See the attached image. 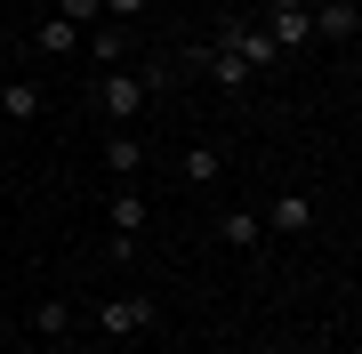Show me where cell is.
I'll return each mask as SVG.
<instances>
[{
    "label": "cell",
    "mask_w": 362,
    "mask_h": 354,
    "mask_svg": "<svg viewBox=\"0 0 362 354\" xmlns=\"http://www.w3.org/2000/svg\"><path fill=\"white\" fill-rule=\"evenodd\" d=\"M258 225H266L274 242H306L314 234V194H274L266 210H258Z\"/></svg>",
    "instance_id": "cell-3"
},
{
    "label": "cell",
    "mask_w": 362,
    "mask_h": 354,
    "mask_svg": "<svg viewBox=\"0 0 362 354\" xmlns=\"http://www.w3.org/2000/svg\"><path fill=\"white\" fill-rule=\"evenodd\" d=\"M33 330H40V338H73V306L65 298H40L33 306Z\"/></svg>",
    "instance_id": "cell-13"
},
{
    "label": "cell",
    "mask_w": 362,
    "mask_h": 354,
    "mask_svg": "<svg viewBox=\"0 0 362 354\" xmlns=\"http://www.w3.org/2000/svg\"><path fill=\"white\" fill-rule=\"evenodd\" d=\"M306 8H330V0H306Z\"/></svg>",
    "instance_id": "cell-18"
},
{
    "label": "cell",
    "mask_w": 362,
    "mask_h": 354,
    "mask_svg": "<svg viewBox=\"0 0 362 354\" xmlns=\"http://www.w3.org/2000/svg\"><path fill=\"white\" fill-rule=\"evenodd\" d=\"M314 16V40H354L362 33V8L354 0H330V8H306Z\"/></svg>",
    "instance_id": "cell-7"
},
{
    "label": "cell",
    "mask_w": 362,
    "mask_h": 354,
    "mask_svg": "<svg viewBox=\"0 0 362 354\" xmlns=\"http://www.w3.org/2000/svg\"><path fill=\"white\" fill-rule=\"evenodd\" d=\"M153 322H161V306L145 298V290H129V298H105V306H97V330H105V338H137V330H153Z\"/></svg>",
    "instance_id": "cell-2"
},
{
    "label": "cell",
    "mask_w": 362,
    "mask_h": 354,
    "mask_svg": "<svg viewBox=\"0 0 362 354\" xmlns=\"http://www.w3.org/2000/svg\"><path fill=\"white\" fill-rule=\"evenodd\" d=\"M218 242H226V249H258V242H266L258 210H226V218H218Z\"/></svg>",
    "instance_id": "cell-9"
},
{
    "label": "cell",
    "mask_w": 362,
    "mask_h": 354,
    "mask_svg": "<svg viewBox=\"0 0 362 354\" xmlns=\"http://www.w3.org/2000/svg\"><path fill=\"white\" fill-rule=\"evenodd\" d=\"M202 65H209V81H218V89H250V65H242V57H226L218 40H209V57H202Z\"/></svg>",
    "instance_id": "cell-12"
},
{
    "label": "cell",
    "mask_w": 362,
    "mask_h": 354,
    "mask_svg": "<svg viewBox=\"0 0 362 354\" xmlns=\"http://www.w3.org/2000/svg\"><path fill=\"white\" fill-rule=\"evenodd\" d=\"M105 225H113V242H105V249H113V258H137V234L153 225V210H145L137 185H113V201H105Z\"/></svg>",
    "instance_id": "cell-1"
},
{
    "label": "cell",
    "mask_w": 362,
    "mask_h": 354,
    "mask_svg": "<svg viewBox=\"0 0 362 354\" xmlns=\"http://www.w3.org/2000/svg\"><path fill=\"white\" fill-rule=\"evenodd\" d=\"M40 105H49V97H40V81H0V113H8V121H33Z\"/></svg>",
    "instance_id": "cell-10"
},
{
    "label": "cell",
    "mask_w": 362,
    "mask_h": 354,
    "mask_svg": "<svg viewBox=\"0 0 362 354\" xmlns=\"http://www.w3.org/2000/svg\"><path fill=\"white\" fill-rule=\"evenodd\" d=\"M89 57H97L105 73H121V57H129V33H121V25H97V33H89Z\"/></svg>",
    "instance_id": "cell-11"
},
{
    "label": "cell",
    "mask_w": 362,
    "mask_h": 354,
    "mask_svg": "<svg viewBox=\"0 0 362 354\" xmlns=\"http://www.w3.org/2000/svg\"><path fill=\"white\" fill-rule=\"evenodd\" d=\"M218 49H226V57H242L250 73L282 65V49H274V33H266V25H218Z\"/></svg>",
    "instance_id": "cell-5"
},
{
    "label": "cell",
    "mask_w": 362,
    "mask_h": 354,
    "mask_svg": "<svg viewBox=\"0 0 362 354\" xmlns=\"http://www.w3.org/2000/svg\"><path fill=\"white\" fill-rule=\"evenodd\" d=\"M145 105H153V89H145L137 73H105V89H97V113H105V121H121V129H129Z\"/></svg>",
    "instance_id": "cell-4"
},
{
    "label": "cell",
    "mask_w": 362,
    "mask_h": 354,
    "mask_svg": "<svg viewBox=\"0 0 362 354\" xmlns=\"http://www.w3.org/2000/svg\"><path fill=\"white\" fill-rule=\"evenodd\" d=\"M33 49H49V57H73V49H81V33L65 25V16H49V25L33 33Z\"/></svg>",
    "instance_id": "cell-14"
},
{
    "label": "cell",
    "mask_w": 362,
    "mask_h": 354,
    "mask_svg": "<svg viewBox=\"0 0 362 354\" xmlns=\"http://www.w3.org/2000/svg\"><path fill=\"white\" fill-rule=\"evenodd\" d=\"M105 16H113V25H129V16H145V0H105Z\"/></svg>",
    "instance_id": "cell-17"
},
{
    "label": "cell",
    "mask_w": 362,
    "mask_h": 354,
    "mask_svg": "<svg viewBox=\"0 0 362 354\" xmlns=\"http://www.w3.org/2000/svg\"><path fill=\"white\" fill-rule=\"evenodd\" d=\"M105 170H113V177H137L145 170V137L137 129H113V137H105Z\"/></svg>",
    "instance_id": "cell-8"
},
{
    "label": "cell",
    "mask_w": 362,
    "mask_h": 354,
    "mask_svg": "<svg viewBox=\"0 0 362 354\" xmlns=\"http://www.w3.org/2000/svg\"><path fill=\"white\" fill-rule=\"evenodd\" d=\"M177 170L194 177V185H209V177H218V145H185V153H177Z\"/></svg>",
    "instance_id": "cell-15"
},
{
    "label": "cell",
    "mask_w": 362,
    "mask_h": 354,
    "mask_svg": "<svg viewBox=\"0 0 362 354\" xmlns=\"http://www.w3.org/2000/svg\"><path fill=\"white\" fill-rule=\"evenodd\" d=\"M57 16H65V25H73V33H89V25H97V16H105V0H57Z\"/></svg>",
    "instance_id": "cell-16"
},
{
    "label": "cell",
    "mask_w": 362,
    "mask_h": 354,
    "mask_svg": "<svg viewBox=\"0 0 362 354\" xmlns=\"http://www.w3.org/2000/svg\"><path fill=\"white\" fill-rule=\"evenodd\" d=\"M266 33H274V49H306V40H314V16H306V0H274V8H266Z\"/></svg>",
    "instance_id": "cell-6"
}]
</instances>
